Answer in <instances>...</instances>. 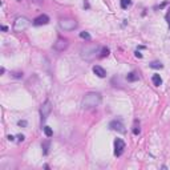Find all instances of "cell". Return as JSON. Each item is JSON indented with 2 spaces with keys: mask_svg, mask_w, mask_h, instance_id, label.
<instances>
[{
  "mask_svg": "<svg viewBox=\"0 0 170 170\" xmlns=\"http://www.w3.org/2000/svg\"><path fill=\"white\" fill-rule=\"evenodd\" d=\"M101 94L97 93V92H89L84 96L82 101H81V106L82 109H92V108H96L101 104Z\"/></svg>",
  "mask_w": 170,
  "mask_h": 170,
  "instance_id": "cell-1",
  "label": "cell"
},
{
  "mask_svg": "<svg viewBox=\"0 0 170 170\" xmlns=\"http://www.w3.org/2000/svg\"><path fill=\"white\" fill-rule=\"evenodd\" d=\"M97 53H100V47L97 44H87L81 48V57L87 61L93 60Z\"/></svg>",
  "mask_w": 170,
  "mask_h": 170,
  "instance_id": "cell-2",
  "label": "cell"
},
{
  "mask_svg": "<svg viewBox=\"0 0 170 170\" xmlns=\"http://www.w3.org/2000/svg\"><path fill=\"white\" fill-rule=\"evenodd\" d=\"M29 27V19L25 16H19L13 21V31L15 32H24Z\"/></svg>",
  "mask_w": 170,
  "mask_h": 170,
  "instance_id": "cell-3",
  "label": "cell"
},
{
  "mask_svg": "<svg viewBox=\"0 0 170 170\" xmlns=\"http://www.w3.org/2000/svg\"><path fill=\"white\" fill-rule=\"evenodd\" d=\"M77 21L73 20V19H62L59 21V27L62 29V31H73L77 28Z\"/></svg>",
  "mask_w": 170,
  "mask_h": 170,
  "instance_id": "cell-4",
  "label": "cell"
},
{
  "mask_svg": "<svg viewBox=\"0 0 170 170\" xmlns=\"http://www.w3.org/2000/svg\"><path fill=\"white\" fill-rule=\"evenodd\" d=\"M51 112H52V104H51L49 100H47L44 104L41 105V108H40V117H41L42 122L48 118V116L51 114Z\"/></svg>",
  "mask_w": 170,
  "mask_h": 170,
  "instance_id": "cell-5",
  "label": "cell"
},
{
  "mask_svg": "<svg viewBox=\"0 0 170 170\" xmlns=\"http://www.w3.org/2000/svg\"><path fill=\"white\" fill-rule=\"evenodd\" d=\"M69 45V41L67 39H64V37H59L56 40V42L53 44V48L57 51V52H64Z\"/></svg>",
  "mask_w": 170,
  "mask_h": 170,
  "instance_id": "cell-6",
  "label": "cell"
},
{
  "mask_svg": "<svg viewBox=\"0 0 170 170\" xmlns=\"http://www.w3.org/2000/svg\"><path fill=\"white\" fill-rule=\"evenodd\" d=\"M124 150H125V142L121 138H116V141H114V156L116 157L122 156Z\"/></svg>",
  "mask_w": 170,
  "mask_h": 170,
  "instance_id": "cell-7",
  "label": "cell"
},
{
  "mask_svg": "<svg viewBox=\"0 0 170 170\" xmlns=\"http://www.w3.org/2000/svg\"><path fill=\"white\" fill-rule=\"evenodd\" d=\"M109 128L112 130H116V132H120V133H125V126L124 124L120 121V120H113L109 122Z\"/></svg>",
  "mask_w": 170,
  "mask_h": 170,
  "instance_id": "cell-8",
  "label": "cell"
},
{
  "mask_svg": "<svg viewBox=\"0 0 170 170\" xmlns=\"http://www.w3.org/2000/svg\"><path fill=\"white\" fill-rule=\"evenodd\" d=\"M48 23H49V16H47V15H40V16H37V17L33 20V25H36V27L45 25V24H48Z\"/></svg>",
  "mask_w": 170,
  "mask_h": 170,
  "instance_id": "cell-9",
  "label": "cell"
},
{
  "mask_svg": "<svg viewBox=\"0 0 170 170\" xmlns=\"http://www.w3.org/2000/svg\"><path fill=\"white\" fill-rule=\"evenodd\" d=\"M93 73H94L97 77H101V78H104V77L106 76L105 69H104L102 67H100V65H94V67H93Z\"/></svg>",
  "mask_w": 170,
  "mask_h": 170,
  "instance_id": "cell-10",
  "label": "cell"
},
{
  "mask_svg": "<svg viewBox=\"0 0 170 170\" xmlns=\"http://www.w3.org/2000/svg\"><path fill=\"white\" fill-rule=\"evenodd\" d=\"M49 146H51L49 140H47V141H44V142L41 144V147H42V154H44V156H47V154L49 153Z\"/></svg>",
  "mask_w": 170,
  "mask_h": 170,
  "instance_id": "cell-11",
  "label": "cell"
},
{
  "mask_svg": "<svg viewBox=\"0 0 170 170\" xmlns=\"http://www.w3.org/2000/svg\"><path fill=\"white\" fill-rule=\"evenodd\" d=\"M152 81H153V84L156 85V87H160V85H162V78H161L160 75H153Z\"/></svg>",
  "mask_w": 170,
  "mask_h": 170,
  "instance_id": "cell-12",
  "label": "cell"
},
{
  "mask_svg": "<svg viewBox=\"0 0 170 170\" xmlns=\"http://www.w3.org/2000/svg\"><path fill=\"white\" fill-rule=\"evenodd\" d=\"M126 80H128V81H130V82L137 81V80H138V75H137V73H134V72H130V73H128Z\"/></svg>",
  "mask_w": 170,
  "mask_h": 170,
  "instance_id": "cell-13",
  "label": "cell"
},
{
  "mask_svg": "<svg viewBox=\"0 0 170 170\" xmlns=\"http://www.w3.org/2000/svg\"><path fill=\"white\" fill-rule=\"evenodd\" d=\"M149 67L153 68V69H161V68H163V65H162L160 61H153V62H150V64H149Z\"/></svg>",
  "mask_w": 170,
  "mask_h": 170,
  "instance_id": "cell-14",
  "label": "cell"
},
{
  "mask_svg": "<svg viewBox=\"0 0 170 170\" xmlns=\"http://www.w3.org/2000/svg\"><path fill=\"white\" fill-rule=\"evenodd\" d=\"M42 130H44V133H45V136H47L48 138L53 136V130L51 129L49 126H44V128H42Z\"/></svg>",
  "mask_w": 170,
  "mask_h": 170,
  "instance_id": "cell-15",
  "label": "cell"
},
{
  "mask_svg": "<svg viewBox=\"0 0 170 170\" xmlns=\"http://www.w3.org/2000/svg\"><path fill=\"white\" fill-rule=\"evenodd\" d=\"M130 4H132L130 0H121V8H122V9H126Z\"/></svg>",
  "mask_w": 170,
  "mask_h": 170,
  "instance_id": "cell-16",
  "label": "cell"
},
{
  "mask_svg": "<svg viewBox=\"0 0 170 170\" xmlns=\"http://www.w3.org/2000/svg\"><path fill=\"white\" fill-rule=\"evenodd\" d=\"M80 37L84 39V40H91V39H92L91 35H89L88 32H85V31H84V32H80Z\"/></svg>",
  "mask_w": 170,
  "mask_h": 170,
  "instance_id": "cell-17",
  "label": "cell"
},
{
  "mask_svg": "<svg viewBox=\"0 0 170 170\" xmlns=\"http://www.w3.org/2000/svg\"><path fill=\"white\" fill-rule=\"evenodd\" d=\"M109 55V49L106 48V47H104L102 49H101V52H100V57H106Z\"/></svg>",
  "mask_w": 170,
  "mask_h": 170,
  "instance_id": "cell-18",
  "label": "cell"
},
{
  "mask_svg": "<svg viewBox=\"0 0 170 170\" xmlns=\"http://www.w3.org/2000/svg\"><path fill=\"white\" fill-rule=\"evenodd\" d=\"M12 76L16 77V78H21V77H23V73H21V72H13Z\"/></svg>",
  "mask_w": 170,
  "mask_h": 170,
  "instance_id": "cell-19",
  "label": "cell"
},
{
  "mask_svg": "<svg viewBox=\"0 0 170 170\" xmlns=\"http://www.w3.org/2000/svg\"><path fill=\"white\" fill-rule=\"evenodd\" d=\"M140 132H141V129H140V126H137V125H136V126L133 128V133H134V134L137 136V134H140Z\"/></svg>",
  "mask_w": 170,
  "mask_h": 170,
  "instance_id": "cell-20",
  "label": "cell"
},
{
  "mask_svg": "<svg viewBox=\"0 0 170 170\" xmlns=\"http://www.w3.org/2000/svg\"><path fill=\"white\" fill-rule=\"evenodd\" d=\"M17 125H19V126H27V121H25V120H20V121L17 122Z\"/></svg>",
  "mask_w": 170,
  "mask_h": 170,
  "instance_id": "cell-21",
  "label": "cell"
},
{
  "mask_svg": "<svg viewBox=\"0 0 170 170\" xmlns=\"http://www.w3.org/2000/svg\"><path fill=\"white\" fill-rule=\"evenodd\" d=\"M24 138H25V137H24L23 134H19V136H17V140H19L20 142H23V141H24Z\"/></svg>",
  "mask_w": 170,
  "mask_h": 170,
  "instance_id": "cell-22",
  "label": "cell"
},
{
  "mask_svg": "<svg viewBox=\"0 0 170 170\" xmlns=\"http://www.w3.org/2000/svg\"><path fill=\"white\" fill-rule=\"evenodd\" d=\"M134 55H136V57H138V59H142V53H141V52L136 51V53H134Z\"/></svg>",
  "mask_w": 170,
  "mask_h": 170,
  "instance_id": "cell-23",
  "label": "cell"
},
{
  "mask_svg": "<svg viewBox=\"0 0 170 170\" xmlns=\"http://www.w3.org/2000/svg\"><path fill=\"white\" fill-rule=\"evenodd\" d=\"M32 3H36V4H42V0H32Z\"/></svg>",
  "mask_w": 170,
  "mask_h": 170,
  "instance_id": "cell-24",
  "label": "cell"
},
{
  "mask_svg": "<svg viewBox=\"0 0 170 170\" xmlns=\"http://www.w3.org/2000/svg\"><path fill=\"white\" fill-rule=\"evenodd\" d=\"M84 7H85V8H89V3L87 2V0H85V2H84Z\"/></svg>",
  "mask_w": 170,
  "mask_h": 170,
  "instance_id": "cell-25",
  "label": "cell"
},
{
  "mask_svg": "<svg viewBox=\"0 0 170 170\" xmlns=\"http://www.w3.org/2000/svg\"><path fill=\"white\" fill-rule=\"evenodd\" d=\"M2 31H4V32H7V31H8V28H7L6 25H3V27H2Z\"/></svg>",
  "mask_w": 170,
  "mask_h": 170,
  "instance_id": "cell-26",
  "label": "cell"
},
{
  "mask_svg": "<svg viewBox=\"0 0 170 170\" xmlns=\"http://www.w3.org/2000/svg\"><path fill=\"white\" fill-rule=\"evenodd\" d=\"M8 140H9V141H13L15 137H13V136H8Z\"/></svg>",
  "mask_w": 170,
  "mask_h": 170,
  "instance_id": "cell-27",
  "label": "cell"
},
{
  "mask_svg": "<svg viewBox=\"0 0 170 170\" xmlns=\"http://www.w3.org/2000/svg\"><path fill=\"white\" fill-rule=\"evenodd\" d=\"M169 28H170V21H169Z\"/></svg>",
  "mask_w": 170,
  "mask_h": 170,
  "instance_id": "cell-28",
  "label": "cell"
}]
</instances>
